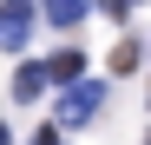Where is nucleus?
<instances>
[{
    "instance_id": "2",
    "label": "nucleus",
    "mask_w": 151,
    "mask_h": 145,
    "mask_svg": "<svg viewBox=\"0 0 151 145\" xmlns=\"http://www.w3.org/2000/svg\"><path fill=\"white\" fill-rule=\"evenodd\" d=\"M33 40V0H0V46L20 53Z\"/></svg>"
},
{
    "instance_id": "4",
    "label": "nucleus",
    "mask_w": 151,
    "mask_h": 145,
    "mask_svg": "<svg viewBox=\"0 0 151 145\" xmlns=\"http://www.w3.org/2000/svg\"><path fill=\"white\" fill-rule=\"evenodd\" d=\"M46 79H53L46 66H20V72H13V99H20V106H33L40 92H46Z\"/></svg>"
},
{
    "instance_id": "7",
    "label": "nucleus",
    "mask_w": 151,
    "mask_h": 145,
    "mask_svg": "<svg viewBox=\"0 0 151 145\" xmlns=\"http://www.w3.org/2000/svg\"><path fill=\"white\" fill-rule=\"evenodd\" d=\"M33 145H59V125H40V132H33Z\"/></svg>"
},
{
    "instance_id": "1",
    "label": "nucleus",
    "mask_w": 151,
    "mask_h": 145,
    "mask_svg": "<svg viewBox=\"0 0 151 145\" xmlns=\"http://www.w3.org/2000/svg\"><path fill=\"white\" fill-rule=\"evenodd\" d=\"M99 106H105V86H99V79L66 86V99H59V125H86V119H99Z\"/></svg>"
},
{
    "instance_id": "5",
    "label": "nucleus",
    "mask_w": 151,
    "mask_h": 145,
    "mask_svg": "<svg viewBox=\"0 0 151 145\" xmlns=\"http://www.w3.org/2000/svg\"><path fill=\"white\" fill-rule=\"evenodd\" d=\"M92 7H99V0H46V20H53V27H79Z\"/></svg>"
},
{
    "instance_id": "6",
    "label": "nucleus",
    "mask_w": 151,
    "mask_h": 145,
    "mask_svg": "<svg viewBox=\"0 0 151 145\" xmlns=\"http://www.w3.org/2000/svg\"><path fill=\"white\" fill-rule=\"evenodd\" d=\"M138 59H145V46H138V40H118V53H112V72H138Z\"/></svg>"
},
{
    "instance_id": "9",
    "label": "nucleus",
    "mask_w": 151,
    "mask_h": 145,
    "mask_svg": "<svg viewBox=\"0 0 151 145\" xmlns=\"http://www.w3.org/2000/svg\"><path fill=\"white\" fill-rule=\"evenodd\" d=\"M0 145H7V125H0Z\"/></svg>"
},
{
    "instance_id": "8",
    "label": "nucleus",
    "mask_w": 151,
    "mask_h": 145,
    "mask_svg": "<svg viewBox=\"0 0 151 145\" xmlns=\"http://www.w3.org/2000/svg\"><path fill=\"white\" fill-rule=\"evenodd\" d=\"M99 7H105V13H118V20H125V13H132V0H99Z\"/></svg>"
},
{
    "instance_id": "3",
    "label": "nucleus",
    "mask_w": 151,
    "mask_h": 145,
    "mask_svg": "<svg viewBox=\"0 0 151 145\" xmlns=\"http://www.w3.org/2000/svg\"><path fill=\"white\" fill-rule=\"evenodd\" d=\"M46 72H53L59 86H79V72H86V53H79V46H59V53L46 59Z\"/></svg>"
}]
</instances>
